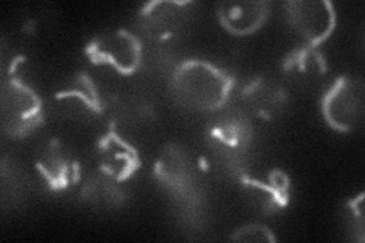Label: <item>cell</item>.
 <instances>
[{"mask_svg": "<svg viewBox=\"0 0 365 243\" xmlns=\"http://www.w3.org/2000/svg\"><path fill=\"white\" fill-rule=\"evenodd\" d=\"M174 87L182 103L201 111H213L227 100L232 79L209 63L192 60L177 68Z\"/></svg>", "mask_w": 365, "mask_h": 243, "instance_id": "obj_1", "label": "cell"}, {"mask_svg": "<svg viewBox=\"0 0 365 243\" xmlns=\"http://www.w3.org/2000/svg\"><path fill=\"white\" fill-rule=\"evenodd\" d=\"M327 123L336 131L356 128L364 115V84L356 79H339L329 88L323 100Z\"/></svg>", "mask_w": 365, "mask_h": 243, "instance_id": "obj_2", "label": "cell"}, {"mask_svg": "<svg viewBox=\"0 0 365 243\" xmlns=\"http://www.w3.org/2000/svg\"><path fill=\"white\" fill-rule=\"evenodd\" d=\"M87 52L95 63H106L122 75H131L140 64L142 46L133 33L118 29L95 38Z\"/></svg>", "mask_w": 365, "mask_h": 243, "instance_id": "obj_3", "label": "cell"}, {"mask_svg": "<svg viewBox=\"0 0 365 243\" xmlns=\"http://www.w3.org/2000/svg\"><path fill=\"white\" fill-rule=\"evenodd\" d=\"M287 16L291 26L311 46L327 40L336 21L334 5L326 0L289 2L287 4Z\"/></svg>", "mask_w": 365, "mask_h": 243, "instance_id": "obj_4", "label": "cell"}, {"mask_svg": "<svg viewBox=\"0 0 365 243\" xmlns=\"http://www.w3.org/2000/svg\"><path fill=\"white\" fill-rule=\"evenodd\" d=\"M4 119L11 125V133H26L40 115V100L34 91L13 79L4 88Z\"/></svg>", "mask_w": 365, "mask_h": 243, "instance_id": "obj_5", "label": "cell"}, {"mask_svg": "<svg viewBox=\"0 0 365 243\" xmlns=\"http://www.w3.org/2000/svg\"><path fill=\"white\" fill-rule=\"evenodd\" d=\"M216 14L221 25L237 37L251 36L259 31L269 16L267 2H222L216 6Z\"/></svg>", "mask_w": 365, "mask_h": 243, "instance_id": "obj_6", "label": "cell"}, {"mask_svg": "<svg viewBox=\"0 0 365 243\" xmlns=\"http://www.w3.org/2000/svg\"><path fill=\"white\" fill-rule=\"evenodd\" d=\"M104 163L110 175L118 180L127 178L137 166L135 150L130 145L123 143L119 137L111 134L104 146Z\"/></svg>", "mask_w": 365, "mask_h": 243, "instance_id": "obj_7", "label": "cell"}, {"mask_svg": "<svg viewBox=\"0 0 365 243\" xmlns=\"http://www.w3.org/2000/svg\"><path fill=\"white\" fill-rule=\"evenodd\" d=\"M237 242H276L269 228L264 225H245L232 236Z\"/></svg>", "mask_w": 365, "mask_h": 243, "instance_id": "obj_8", "label": "cell"}]
</instances>
